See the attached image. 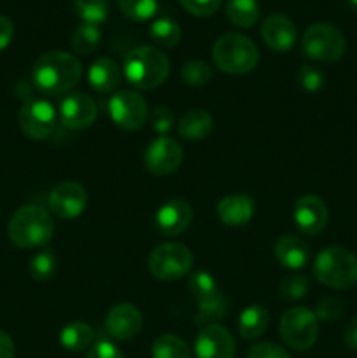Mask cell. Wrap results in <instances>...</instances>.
I'll use <instances>...</instances> for the list:
<instances>
[{"label":"cell","mask_w":357,"mask_h":358,"mask_svg":"<svg viewBox=\"0 0 357 358\" xmlns=\"http://www.w3.org/2000/svg\"><path fill=\"white\" fill-rule=\"evenodd\" d=\"M83 77V66L74 55L49 51L38 56L31 69V83L41 93L56 96L77 86Z\"/></svg>","instance_id":"1"},{"label":"cell","mask_w":357,"mask_h":358,"mask_svg":"<svg viewBox=\"0 0 357 358\" xmlns=\"http://www.w3.org/2000/svg\"><path fill=\"white\" fill-rule=\"evenodd\" d=\"M170 73V59L153 45H140L128 52L122 76L136 90H156Z\"/></svg>","instance_id":"2"},{"label":"cell","mask_w":357,"mask_h":358,"mask_svg":"<svg viewBox=\"0 0 357 358\" xmlns=\"http://www.w3.org/2000/svg\"><path fill=\"white\" fill-rule=\"evenodd\" d=\"M55 233V224L48 210L37 205L18 208L7 224L9 240L18 248H37L48 243Z\"/></svg>","instance_id":"3"},{"label":"cell","mask_w":357,"mask_h":358,"mask_svg":"<svg viewBox=\"0 0 357 358\" xmlns=\"http://www.w3.org/2000/svg\"><path fill=\"white\" fill-rule=\"evenodd\" d=\"M212 58L220 72L230 76H244L258 66L259 49L245 35L224 34L214 44Z\"/></svg>","instance_id":"4"},{"label":"cell","mask_w":357,"mask_h":358,"mask_svg":"<svg viewBox=\"0 0 357 358\" xmlns=\"http://www.w3.org/2000/svg\"><path fill=\"white\" fill-rule=\"evenodd\" d=\"M314 276L329 289H352L357 283V257L342 247L324 248L314 261Z\"/></svg>","instance_id":"5"},{"label":"cell","mask_w":357,"mask_h":358,"mask_svg":"<svg viewBox=\"0 0 357 358\" xmlns=\"http://www.w3.org/2000/svg\"><path fill=\"white\" fill-rule=\"evenodd\" d=\"M304 56L315 62H338L346 51L345 35L329 23H314L307 28L301 41Z\"/></svg>","instance_id":"6"},{"label":"cell","mask_w":357,"mask_h":358,"mask_svg":"<svg viewBox=\"0 0 357 358\" xmlns=\"http://www.w3.org/2000/svg\"><path fill=\"white\" fill-rule=\"evenodd\" d=\"M192 268V254L186 245L170 241L161 243L150 252L149 271L161 282H175L189 275Z\"/></svg>","instance_id":"7"},{"label":"cell","mask_w":357,"mask_h":358,"mask_svg":"<svg viewBox=\"0 0 357 358\" xmlns=\"http://www.w3.org/2000/svg\"><path fill=\"white\" fill-rule=\"evenodd\" d=\"M280 336L289 348L298 352L310 350L318 336L317 317L304 306L290 308L280 320Z\"/></svg>","instance_id":"8"},{"label":"cell","mask_w":357,"mask_h":358,"mask_svg":"<svg viewBox=\"0 0 357 358\" xmlns=\"http://www.w3.org/2000/svg\"><path fill=\"white\" fill-rule=\"evenodd\" d=\"M107 107L114 124L126 131L140 129L149 117L147 101L144 100L142 94L133 90H122L112 94Z\"/></svg>","instance_id":"9"},{"label":"cell","mask_w":357,"mask_h":358,"mask_svg":"<svg viewBox=\"0 0 357 358\" xmlns=\"http://www.w3.org/2000/svg\"><path fill=\"white\" fill-rule=\"evenodd\" d=\"M18 119L21 131L31 140H46L56 128V110L44 98L24 100Z\"/></svg>","instance_id":"10"},{"label":"cell","mask_w":357,"mask_h":358,"mask_svg":"<svg viewBox=\"0 0 357 358\" xmlns=\"http://www.w3.org/2000/svg\"><path fill=\"white\" fill-rule=\"evenodd\" d=\"M144 163H146L147 170L158 177L172 175L182 164L181 143L167 135L158 136L147 145L146 154H144Z\"/></svg>","instance_id":"11"},{"label":"cell","mask_w":357,"mask_h":358,"mask_svg":"<svg viewBox=\"0 0 357 358\" xmlns=\"http://www.w3.org/2000/svg\"><path fill=\"white\" fill-rule=\"evenodd\" d=\"M88 192L72 180L59 182L49 194V210L59 219H76L86 210Z\"/></svg>","instance_id":"12"},{"label":"cell","mask_w":357,"mask_h":358,"mask_svg":"<svg viewBox=\"0 0 357 358\" xmlns=\"http://www.w3.org/2000/svg\"><path fill=\"white\" fill-rule=\"evenodd\" d=\"M293 220L300 233L315 236L322 233L328 224V206L318 196H301L293 208Z\"/></svg>","instance_id":"13"},{"label":"cell","mask_w":357,"mask_h":358,"mask_svg":"<svg viewBox=\"0 0 357 358\" xmlns=\"http://www.w3.org/2000/svg\"><path fill=\"white\" fill-rule=\"evenodd\" d=\"M196 358H233L234 339L226 327L219 324L202 327L195 343Z\"/></svg>","instance_id":"14"},{"label":"cell","mask_w":357,"mask_h":358,"mask_svg":"<svg viewBox=\"0 0 357 358\" xmlns=\"http://www.w3.org/2000/svg\"><path fill=\"white\" fill-rule=\"evenodd\" d=\"M97 103L86 93L69 94L62 101V107H59V119H62L63 126L74 129V131L90 128L94 122V119H97Z\"/></svg>","instance_id":"15"},{"label":"cell","mask_w":357,"mask_h":358,"mask_svg":"<svg viewBox=\"0 0 357 358\" xmlns=\"http://www.w3.org/2000/svg\"><path fill=\"white\" fill-rule=\"evenodd\" d=\"M142 329V313L130 303L118 304L105 317V332L115 341H128Z\"/></svg>","instance_id":"16"},{"label":"cell","mask_w":357,"mask_h":358,"mask_svg":"<svg viewBox=\"0 0 357 358\" xmlns=\"http://www.w3.org/2000/svg\"><path fill=\"white\" fill-rule=\"evenodd\" d=\"M158 231L164 236H178L192 222V208L184 199H170L160 206L156 213Z\"/></svg>","instance_id":"17"},{"label":"cell","mask_w":357,"mask_h":358,"mask_svg":"<svg viewBox=\"0 0 357 358\" xmlns=\"http://www.w3.org/2000/svg\"><path fill=\"white\" fill-rule=\"evenodd\" d=\"M261 37L273 51L286 52L296 44V24L284 14H270L261 27Z\"/></svg>","instance_id":"18"},{"label":"cell","mask_w":357,"mask_h":358,"mask_svg":"<svg viewBox=\"0 0 357 358\" xmlns=\"http://www.w3.org/2000/svg\"><path fill=\"white\" fill-rule=\"evenodd\" d=\"M255 203L248 194H230L217 203V217L226 226H245L254 215Z\"/></svg>","instance_id":"19"},{"label":"cell","mask_w":357,"mask_h":358,"mask_svg":"<svg viewBox=\"0 0 357 358\" xmlns=\"http://www.w3.org/2000/svg\"><path fill=\"white\" fill-rule=\"evenodd\" d=\"M122 79V70L112 58H98L91 63L88 80L90 86L98 93H112L119 87Z\"/></svg>","instance_id":"20"},{"label":"cell","mask_w":357,"mask_h":358,"mask_svg":"<svg viewBox=\"0 0 357 358\" xmlns=\"http://www.w3.org/2000/svg\"><path fill=\"white\" fill-rule=\"evenodd\" d=\"M275 257L284 268L301 269L307 266L308 257H310V248L300 236L284 234L275 243Z\"/></svg>","instance_id":"21"},{"label":"cell","mask_w":357,"mask_h":358,"mask_svg":"<svg viewBox=\"0 0 357 358\" xmlns=\"http://www.w3.org/2000/svg\"><path fill=\"white\" fill-rule=\"evenodd\" d=\"M214 128L212 115L202 108H195V110L186 112L178 121V135L184 140H191V142H198V140L206 138Z\"/></svg>","instance_id":"22"},{"label":"cell","mask_w":357,"mask_h":358,"mask_svg":"<svg viewBox=\"0 0 357 358\" xmlns=\"http://www.w3.org/2000/svg\"><path fill=\"white\" fill-rule=\"evenodd\" d=\"M94 341V331L90 324L86 322H72V324L65 325L59 334V343L69 352H84L90 346H93Z\"/></svg>","instance_id":"23"},{"label":"cell","mask_w":357,"mask_h":358,"mask_svg":"<svg viewBox=\"0 0 357 358\" xmlns=\"http://www.w3.org/2000/svg\"><path fill=\"white\" fill-rule=\"evenodd\" d=\"M268 311L259 304H252V306L245 308L240 315V322H238V331H240L241 338L254 341V339L261 338L268 329Z\"/></svg>","instance_id":"24"},{"label":"cell","mask_w":357,"mask_h":358,"mask_svg":"<svg viewBox=\"0 0 357 358\" xmlns=\"http://www.w3.org/2000/svg\"><path fill=\"white\" fill-rule=\"evenodd\" d=\"M227 315V299L223 292H217L214 296L205 297L198 301V308L195 313V325L206 327L223 320Z\"/></svg>","instance_id":"25"},{"label":"cell","mask_w":357,"mask_h":358,"mask_svg":"<svg viewBox=\"0 0 357 358\" xmlns=\"http://www.w3.org/2000/svg\"><path fill=\"white\" fill-rule=\"evenodd\" d=\"M226 14L233 24L240 28H251L259 21L258 0H227Z\"/></svg>","instance_id":"26"},{"label":"cell","mask_w":357,"mask_h":358,"mask_svg":"<svg viewBox=\"0 0 357 358\" xmlns=\"http://www.w3.org/2000/svg\"><path fill=\"white\" fill-rule=\"evenodd\" d=\"M149 35L154 44L161 45V48H174L181 41L182 30L178 27V23H175L172 17L163 16L158 17V20H154L150 23Z\"/></svg>","instance_id":"27"},{"label":"cell","mask_w":357,"mask_h":358,"mask_svg":"<svg viewBox=\"0 0 357 358\" xmlns=\"http://www.w3.org/2000/svg\"><path fill=\"white\" fill-rule=\"evenodd\" d=\"M153 358H191V350L184 339L174 334H163L153 343Z\"/></svg>","instance_id":"28"},{"label":"cell","mask_w":357,"mask_h":358,"mask_svg":"<svg viewBox=\"0 0 357 358\" xmlns=\"http://www.w3.org/2000/svg\"><path fill=\"white\" fill-rule=\"evenodd\" d=\"M102 38V31L97 24L83 23L76 28L72 35V49L76 55H91L98 48Z\"/></svg>","instance_id":"29"},{"label":"cell","mask_w":357,"mask_h":358,"mask_svg":"<svg viewBox=\"0 0 357 358\" xmlns=\"http://www.w3.org/2000/svg\"><path fill=\"white\" fill-rule=\"evenodd\" d=\"M76 13L84 23L102 24L111 14L108 0H76Z\"/></svg>","instance_id":"30"},{"label":"cell","mask_w":357,"mask_h":358,"mask_svg":"<svg viewBox=\"0 0 357 358\" xmlns=\"http://www.w3.org/2000/svg\"><path fill=\"white\" fill-rule=\"evenodd\" d=\"M119 10L132 21L150 20L158 13V0H118Z\"/></svg>","instance_id":"31"},{"label":"cell","mask_w":357,"mask_h":358,"mask_svg":"<svg viewBox=\"0 0 357 358\" xmlns=\"http://www.w3.org/2000/svg\"><path fill=\"white\" fill-rule=\"evenodd\" d=\"M181 77L188 86L200 87L212 80L214 70L209 63L202 62V59H191V62H188L182 66Z\"/></svg>","instance_id":"32"},{"label":"cell","mask_w":357,"mask_h":358,"mask_svg":"<svg viewBox=\"0 0 357 358\" xmlns=\"http://www.w3.org/2000/svg\"><path fill=\"white\" fill-rule=\"evenodd\" d=\"M56 273V257L48 248L37 252L30 261V275L37 282H48Z\"/></svg>","instance_id":"33"},{"label":"cell","mask_w":357,"mask_h":358,"mask_svg":"<svg viewBox=\"0 0 357 358\" xmlns=\"http://www.w3.org/2000/svg\"><path fill=\"white\" fill-rule=\"evenodd\" d=\"M188 287H189V290H191L192 296L196 297V301L205 299V297H210V296H214V294L220 292L216 278H214V276L206 271L192 273V275L189 276Z\"/></svg>","instance_id":"34"},{"label":"cell","mask_w":357,"mask_h":358,"mask_svg":"<svg viewBox=\"0 0 357 358\" xmlns=\"http://www.w3.org/2000/svg\"><path fill=\"white\" fill-rule=\"evenodd\" d=\"M308 292V280L301 275L286 276L279 282V296L284 301H300L307 296Z\"/></svg>","instance_id":"35"},{"label":"cell","mask_w":357,"mask_h":358,"mask_svg":"<svg viewBox=\"0 0 357 358\" xmlns=\"http://www.w3.org/2000/svg\"><path fill=\"white\" fill-rule=\"evenodd\" d=\"M317 320L326 322V324H331V322H336L343 313V301L340 297L329 296L324 297L321 303L317 304V310L314 311Z\"/></svg>","instance_id":"36"},{"label":"cell","mask_w":357,"mask_h":358,"mask_svg":"<svg viewBox=\"0 0 357 358\" xmlns=\"http://www.w3.org/2000/svg\"><path fill=\"white\" fill-rule=\"evenodd\" d=\"M298 80H300L301 87L310 93H315V91L322 90L326 84V76L322 70H318L317 66L312 65H303L298 72Z\"/></svg>","instance_id":"37"},{"label":"cell","mask_w":357,"mask_h":358,"mask_svg":"<svg viewBox=\"0 0 357 358\" xmlns=\"http://www.w3.org/2000/svg\"><path fill=\"white\" fill-rule=\"evenodd\" d=\"M181 6L188 10L189 14L198 17L212 16L214 13H217V9L220 7L223 0H178Z\"/></svg>","instance_id":"38"},{"label":"cell","mask_w":357,"mask_h":358,"mask_svg":"<svg viewBox=\"0 0 357 358\" xmlns=\"http://www.w3.org/2000/svg\"><path fill=\"white\" fill-rule=\"evenodd\" d=\"M174 121L175 115L168 107H156L150 112V128L160 135L170 131L174 128Z\"/></svg>","instance_id":"39"},{"label":"cell","mask_w":357,"mask_h":358,"mask_svg":"<svg viewBox=\"0 0 357 358\" xmlns=\"http://www.w3.org/2000/svg\"><path fill=\"white\" fill-rule=\"evenodd\" d=\"M247 358H290L289 353L273 343H258L248 350Z\"/></svg>","instance_id":"40"},{"label":"cell","mask_w":357,"mask_h":358,"mask_svg":"<svg viewBox=\"0 0 357 358\" xmlns=\"http://www.w3.org/2000/svg\"><path fill=\"white\" fill-rule=\"evenodd\" d=\"M86 358H125L121 350L107 339H100L90 348Z\"/></svg>","instance_id":"41"},{"label":"cell","mask_w":357,"mask_h":358,"mask_svg":"<svg viewBox=\"0 0 357 358\" xmlns=\"http://www.w3.org/2000/svg\"><path fill=\"white\" fill-rule=\"evenodd\" d=\"M14 37V23L7 16H0V52L10 44Z\"/></svg>","instance_id":"42"},{"label":"cell","mask_w":357,"mask_h":358,"mask_svg":"<svg viewBox=\"0 0 357 358\" xmlns=\"http://www.w3.org/2000/svg\"><path fill=\"white\" fill-rule=\"evenodd\" d=\"M343 339H345V345L349 346V348L357 350V317L352 318V320L346 324Z\"/></svg>","instance_id":"43"},{"label":"cell","mask_w":357,"mask_h":358,"mask_svg":"<svg viewBox=\"0 0 357 358\" xmlns=\"http://www.w3.org/2000/svg\"><path fill=\"white\" fill-rule=\"evenodd\" d=\"M0 358H14V343L4 331H0Z\"/></svg>","instance_id":"44"},{"label":"cell","mask_w":357,"mask_h":358,"mask_svg":"<svg viewBox=\"0 0 357 358\" xmlns=\"http://www.w3.org/2000/svg\"><path fill=\"white\" fill-rule=\"evenodd\" d=\"M346 2H349V6L352 7V9L357 10V0H346Z\"/></svg>","instance_id":"45"}]
</instances>
